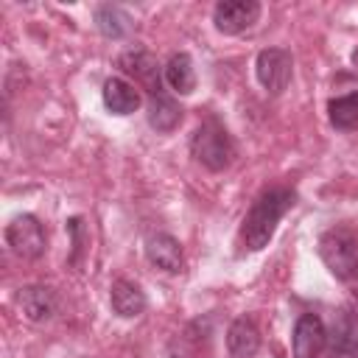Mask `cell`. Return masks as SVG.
<instances>
[{
    "instance_id": "ba28073f",
    "label": "cell",
    "mask_w": 358,
    "mask_h": 358,
    "mask_svg": "<svg viewBox=\"0 0 358 358\" xmlns=\"http://www.w3.org/2000/svg\"><path fill=\"white\" fill-rule=\"evenodd\" d=\"M327 347V327L319 313H302L294 324L291 352L294 358H319Z\"/></svg>"
},
{
    "instance_id": "5bb4252c",
    "label": "cell",
    "mask_w": 358,
    "mask_h": 358,
    "mask_svg": "<svg viewBox=\"0 0 358 358\" xmlns=\"http://www.w3.org/2000/svg\"><path fill=\"white\" fill-rule=\"evenodd\" d=\"M109 305L120 319H134L145 310L148 299L143 294V288L131 280H115L109 288Z\"/></svg>"
},
{
    "instance_id": "7a4b0ae2",
    "label": "cell",
    "mask_w": 358,
    "mask_h": 358,
    "mask_svg": "<svg viewBox=\"0 0 358 358\" xmlns=\"http://www.w3.org/2000/svg\"><path fill=\"white\" fill-rule=\"evenodd\" d=\"M319 257L327 271L338 280L358 277V229L350 224H336L319 238Z\"/></svg>"
},
{
    "instance_id": "5b68a950",
    "label": "cell",
    "mask_w": 358,
    "mask_h": 358,
    "mask_svg": "<svg viewBox=\"0 0 358 358\" xmlns=\"http://www.w3.org/2000/svg\"><path fill=\"white\" fill-rule=\"evenodd\" d=\"M255 73L268 95H280L294 76V56L285 48H266L255 59Z\"/></svg>"
},
{
    "instance_id": "30bf717a",
    "label": "cell",
    "mask_w": 358,
    "mask_h": 358,
    "mask_svg": "<svg viewBox=\"0 0 358 358\" xmlns=\"http://www.w3.org/2000/svg\"><path fill=\"white\" fill-rule=\"evenodd\" d=\"M327 352L330 358H358V319L350 310H341L333 319L327 333Z\"/></svg>"
},
{
    "instance_id": "6da1fadb",
    "label": "cell",
    "mask_w": 358,
    "mask_h": 358,
    "mask_svg": "<svg viewBox=\"0 0 358 358\" xmlns=\"http://www.w3.org/2000/svg\"><path fill=\"white\" fill-rule=\"evenodd\" d=\"M296 201V193L291 187H268L263 190L249 213L243 215V224H241V243L249 249V252H260L263 246H268L280 218L294 207Z\"/></svg>"
},
{
    "instance_id": "4fadbf2b",
    "label": "cell",
    "mask_w": 358,
    "mask_h": 358,
    "mask_svg": "<svg viewBox=\"0 0 358 358\" xmlns=\"http://www.w3.org/2000/svg\"><path fill=\"white\" fill-rule=\"evenodd\" d=\"M260 350V330L255 319L238 316L227 330V352L229 358H255Z\"/></svg>"
},
{
    "instance_id": "9c48e42d",
    "label": "cell",
    "mask_w": 358,
    "mask_h": 358,
    "mask_svg": "<svg viewBox=\"0 0 358 358\" xmlns=\"http://www.w3.org/2000/svg\"><path fill=\"white\" fill-rule=\"evenodd\" d=\"M145 257L151 266L168 271V274H179L185 266V255H182V243L168 235V232H154L145 241Z\"/></svg>"
},
{
    "instance_id": "3957f363",
    "label": "cell",
    "mask_w": 358,
    "mask_h": 358,
    "mask_svg": "<svg viewBox=\"0 0 358 358\" xmlns=\"http://www.w3.org/2000/svg\"><path fill=\"white\" fill-rule=\"evenodd\" d=\"M190 154L207 171H224L235 159V143L215 117H207L190 137Z\"/></svg>"
},
{
    "instance_id": "ac0fdd59",
    "label": "cell",
    "mask_w": 358,
    "mask_h": 358,
    "mask_svg": "<svg viewBox=\"0 0 358 358\" xmlns=\"http://www.w3.org/2000/svg\"><path fill=\"white\" fill-rule=\"evenodd\" d=\"M327 117L341 131L358 129V90L355 92H347V95H338V98H330Z\"/></svg>"
},
{
    "instance_id": "8992f818",
    "label": "cell",
    "mask_w": 358,
    "mask_h": 358,
    "mask_svg": "<svg viewBox=\"0 0 358 358\" xmlns=\"http://www.w3.org/2000/svg\"><path fill=\"white\" fill-rule=\"evenodd\" d=\"M117 67L123 76L134 78V84H140L143 90H148V95H159L162 90V67L157 64V56L137 48V50H126L117 56Z\"/></svg>"
},
{
    "instance_id": "d6986e66",
    "label": "cell",
    "mask_w": 358,
    "mask_h": 358,
    "mask_svg": "<svg viewBox=\"0 0 358 358\" xmlns=\"http://www.w3.org/2000/svg\"><path fill=\"white\" fill-rule=\"evenodd\" d=\"M352 64H355V67H358V48H355V50H352Z\"/></svg>"
},
{
    "instance_id": "277c9868",
    "label": "cell",
    "mask_w": 358,
    "mask_h": 358,
    "mask_svg": "<svg viewBox=\"0 0 358 358\" xmlns=\"http://www.w3.org/2000/svg\"><path fill=\"white\" fill-rule=\"evenodd\" d=\"M6 243L8 249L22 257V260H36L45 255L48 249V238H45V229L39 224L36 215L31 213H22V215H14L6 227Z\"/></svg>"
},
{
    "instance_id": "52a82bcc",
    "label": "cell",
    "mask_w": 358,
    "mask_h": 358,
    "mask_svg": "<svg viewBox=\"0 0 358 358\" xmlns=\"http://www.w3.org/2000/svg\"><path fill=\"white\" fill-rule=\"evenodd\" d=\"M260 17V3L257 0H221L213 8V22L215 31L224 36H235L249 31Z\"/></svg>"
},
{
    "instance_id": "e0dca14e",
    "label": "cell",
    "mask_w": 358,
    "mask_h": 358,
    "mask_svg": "<svg viewBox=\"0 0 358 358\" xmlns=\"http://www.w3.org/2000/svg\"><path fill=\"white\" fill-rule=\"evenodd\" d=\"M95 28L106 36V39H123L131 34L134 28V20L126 8L120 6H112V3H103L95 8Z\"/></svg>"
},
{
    "instance_id": "7c38bea8",
    "label": "cell",
    "mask_w": 358,
    "mask_h": 358,
    "mask_svg": "<svg viewBox=\"0 0 358 358\" xmlns=\"http://www.w3.org/2000/svg\"><path fill=\"white\" fill-rule=\"evenodd\" d=\"M17 302H20L22 313H25V319H31V322H48V319H53V313L59 308L56 291L48 288V285H25V288H20Z\"/></svg>"
},
{
    "instance_id": "9a60e30c",
    "label": "cell",
    "mask_w": 358,
    "mask_h": 358,
    "mask_svg": "<svg viewBox=\"0 0 358 358\" xmlns=\"http://www.w3.org/2000/svg\"><path fill=\"white\" fill-rule=\"evenodd\" d=\"M162 78L176 95H190L196 90V67L190 53H173L162 67Z\"/></svg>"
},
{
    "instance_id": "8fae6325",
    "label": "cell",
    "mask_w": 358,
    "mask_h": 358,
    "mask_svg": "<svg viewBox=\"0 0 358 358\" xmlns=\"http://www.w3.org/2000/svg\"><path fill=\"white\" fill-rule=\"evenodd\" d=\"M101 98H103V106H106L112 115H131V112H137L140 103H143L140 90H137L131 81L120 78V76L103 81Z\"/></svg>"
},
{
    "instance_id": "2e32d148",
    "label": "cell",
    "mask_w": 358,
    "mask_h": 358,
    "mask_svg": "<svg viewBox=\"0 0 358 358\" xmlns=\"http://www.w3.org/2000/svg\"><path fill=\"white\" fill-rule=\"evenodd\" d=\"M148 126L159 134H168L173 131L179 123H182V106L168 95V92H159V95H151L148 101Z\"/></svg>"
}]
</instances>
